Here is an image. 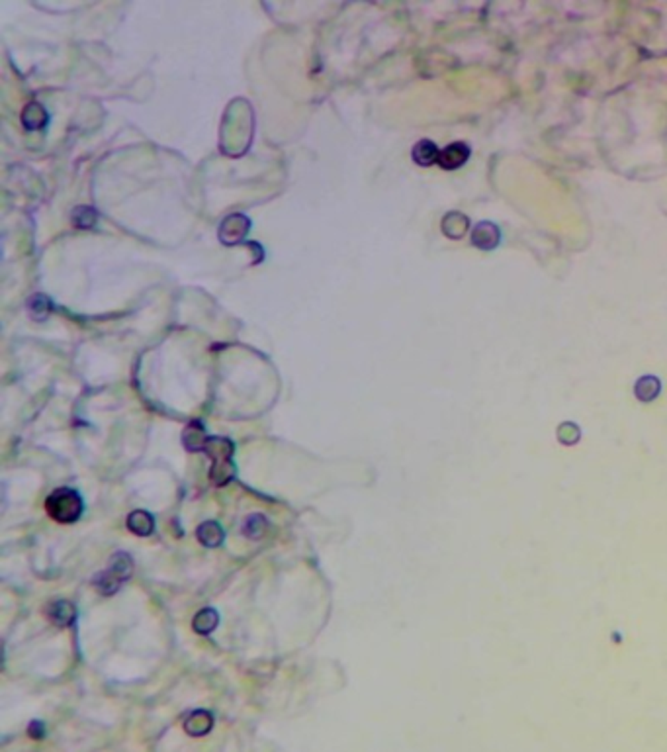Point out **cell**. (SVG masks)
<instances>
[{"mask_svg": "<svg viewBox=\"0 0 667 752\" xmlns=\"http://www.w3.org/2000/svg\"><path fill=\"white\" fill-rule=\"evenodd\" d=\"M45 735V727H43V723L41 721H34L32 725H29V737H34V739H41Z\"/></svg>", "mask_w": 667, "mask_h": 752, "instance_id": "19", "label": "cell"}, {"mask_svg": "<svg viewBox=\"0 0 667 752\" xmlns=\"http://www.w3.org/2000/svg\"><path fill=\"white\" fill-rule=\"evenodd\" d=\"M207 441H210V437L205 435L204 425L200 422H190L182 431V443L190 452L204 451Z\"/></svg>", "mask_w": 667, "mask_h": 752, "instance_id": "7", "label": "cell"}, {"mask_svg": "<svg viewBox=\"0 0 667 752\" xmlns=\"http://www.w3.org/2000/svg\"><path fill=\"white\" fill-rule=\"evenodd\" d=\"M204 452L212 459V470L210 480L214 486H225L235 476V465H233V452L235 445L225 437H210Z\"/></svg>", "mask_w": 667, "mask_h": 752, "instance_id": "1", "label": "cell"}, {"mask_svg": "<svg viewBox=\"0 0 667 752\" xmlns=\"http://www.w3.org/2000/svg\"><path fill=\"white\" fill-rule=\"evenodd\" d=\"M27 306H29V312H32L34 319H45L47 315L51 314V310H53V302L49 300L47 296H43V294L32 296V300H29Z\"/></svg>", "mask_w": 667, "mask_h": 752, "instance_id": "17", "label": "cell"}, {"mask_svg": "<svg viewBox=\"0 0 667 752\" xmlns=\"http://www.w3.org/2000/svg\"><path fill=\"white\" fill-rule=\"evenodd\" d=\"M468 230V218L460 212H450L442 219V232L452 239H460Z\"/></svg>", "mask_w": 667, "mask_h": 752, "instance_id": "15", "label": "cell"}, {"mask_svg": "<svg viewBox=\"0 0 667 752\" xmlns=\"http://www.w3.org/2000/svg\"><path fill=\"white\" fill-rule=\"evenodd\" d=\"M266 531H268V523L260 513L249 516L245 523H243V533L249 539H260V537H264Z\"/></svg>", "mask_w": 667, "mask_h": 752, "instance_id": "16", "label": "cell"}, {"mask_svg": "<svg viewBox=\"0 0 667 752\" xmlns=\"http://www.w3.org/2000/svg\"><path fill=\"white\" fill-rule=\"evenodd\" d=\"M45 511L59 523H75L82 516V500L71 488H57L45 500Z\"/></svg>", "mask_w": 667, "mask_h": 752, "instance_id": "2", "label": "cell"}, {"mask_svg": "<svg viewBox=\"0 0 667 752\" xmlns=\"http://www.w3.org/2000/svg\"><path fill=\"white\" fill-rule=\"evenodd\" d=\"M47 617L57 627H68L77 617V609L67 600H57L47 605Z\"/></svg>", "mask_w": 667, "mask_h": 752, "instance_id": "5", "label": "cell"}, {"mask_svg": "<svg viewBox=\"0 0 667 752\" xmlns=\"http://www.w3.org/2000/svg\"><path fill=\"white\" fill-rule=\"evenodd\" d=\"M196 535H198V541L207 548L219 547L223 543V539H225V533H223L221 525L216 523V521H205V523H202L198 527Z\"/></svg>", "mask_w": 667, "mask_h": 752, "instance_id": "11", "label": "cell"}, {"mask_svg": "<svg viewBox=\"0 0 667 752\" xmlns=\"http://www.w3.org/2000/svg\"><path fill=\"white\" fill-rule=\"evenodd\" d=\"M131 574H134L131 557L125 555V553H118L110 559L108 568L96 576L95 586L102 596H112V594H116L118 590L122 588L123 582H127Z\"/></svg>", "mask_w": 667, "mask_h": 752, "instance_id": "3", "label": "cell"}, {"mask_svg": "<svg viewBox=\"0 0 667 752\" xmlns=\"http://www.w3.org/2000/svg\"><path fill=\"white\" fill-rule=\"evenodd\" d=\"M49 122L47 110L41 106L40 102H29L26 108L22 110V123L26 130H43Z\"/></svg>", "mask_w": 667, "mask_h": 752, "instance_id": "9", "label": "cell"}, {"mask_svg": "<svg viewBox=\"0 0 667 752\" xmlns=\"http://www.w3.org/2000/svg\"><path fill=\"white\" fill-rule=\"evenodd\" d=\"M96 218H98V214H96L95 208H90V206L75 208V212H73V223L77 228H81V230L92 228L96 223Z\"/></svg>", "mask_w": 667, "mask_h": 752, "instance_id": "18", "label": "cell"}, {"mask_svg": "<svg viewBox=\"0 0 667 752\" xmlns=\"http://www.w3.org/2000/svg\"><path fill=\"white\" fill-rule=\"evenodd\" d=\"M470 157V149L466 143H452L446 149L440 151V157H438V165L446 171H452V169H458L462 167Z\"/></svg>", "mask_w": 667, "mask_h": 752, "instance_id": "6", "label": "cell"}, {"mask_svg": "<svg viewBox=\"0 0 667 752\" xmlns=\"http://www.w3.org/2000/svg\"><path fill=\"white\" fill-rule=\"evenodd\" d=\"M499 239H501L499 230H497L493 223H490V221L477 223L476 230H474V235H472L474 245H477L479 249H486V251H488V249H493V247H497Z\"/></svg>", "mask_w": 667, "mask_h": 752, "instance_id": "10", "label": "cell"}, {"mask_svg": "<svg viewBox=\"0 0 667 752\" xmlns=\"http://www.w3.org/2000/svg\"><path fill=\"white\" fill-rule=\"evenodd\" d=\"M249 230H251V219L243 214H231L219 226V239L225 245H237V243L245 241Z\"/></svg>", "mask_w": 667, "mask_h": 752, "instance_id": "4", "label": "cell"}, {"mask_svg": "<svg viewBox=\"0 0 667 752\" xmlns=\"http://www.w3.org/2000/svg\"><path fill=\"white\" fill-rule=\"evenodd\" d=\"M127 529L137 537H149L155 529V521L151 518V513L137 509V511H131L127 518Z\"/></svg>", "mask_w": 667, "mask_h": 752, "instance_id": "13", "label": "cell"}, {"mask_svg": "<svg viewBox=\"0 0 667 752\" xmlns=\"http://www.w3.org/2000/svg\"><path fill=\"white\" fill-rule=\"evenodd\" d=\"M218 623H219L218 611H216V609H212V607H205V609H202V611H198V614H196L194 621H192V627H194L196 633H200V635H210L212 631H216Z\"/></svg>", "mask_w": 667, "mask_h": 752, "instance_id": "14", "label": "cell"}, {"mask_svg": "<svg viewBox=\"0 0 667 752\" xmlns=\"http://www.w3.org/2000/svg\"><path fill=\"white\" fill-rule=\"evenodd\" d=\"M411 155H413V161H415L417 165H421V167H431L433 163H438L440 151H438V147H436L431 139H421V141L413 147Z\"/></svg>", "mask_w": 667, "mask_h": 752, "instance_id": "12", "label": "cell"}, {"mask_svg": "<svg viewBox=\"0 0 667 752\" xmlns=\"http://www.w3.org/2000/svg\"><path fill=\"white\" fill-rule=\"evenodd\" d=\"M214 727V717L210 715L204 709H198V712H192L186 721H184V731L190 735V737H204L212 731Z\"/></svg>", "mask_w": 667, "mask_h": 752, "instance_id": "8", "label": "cell"}]
</instances>
